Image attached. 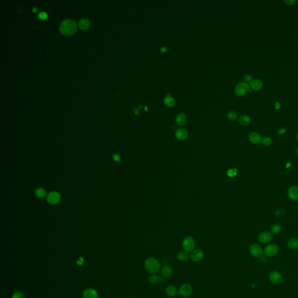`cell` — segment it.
I'll use <instances>...</instances> for the list:
<instances>
[{
	"mask_svg": "<svg viewBox=\"0 0 298 298\" xmlns=\"http://www.w3.org/2000/svg\"><path fill=\"white\" fill-rule=\"evenodd\" d=\"M193 291V289L192 286L189 284H182L179 289L178 294L179 295L187 298L190 296Z\"/></svg>",
	"mask_w": 298,
	"mask_h": 298,
	"instance_id": "5",
	"label": "cell"
},
{
	"mask_svg": "<svg viewBox=\"0 0 298 298\" xmlns=\"http://www.w3.org/2000/svg\"><path fill=\"white\" fill-rule=\"evenodd\" d=\"M250 86L251 89L253 90H259L263 87V83L260 80L258 79H253L250 83Z\"/></svg>",
	"mask_w": 298,
	"mask_h": 298,
	"instance_id": "18",
	"label": "cell"
},
{
	"mask_svg": "<svg viewBox=\"0 0 298 298\" xmlns=\"http://www.w3.org/2000/svg\"><path fill=\"white\" fill-rule=\"evenodd\" d=\"M61 200V196L59 194L55 192H52L50 193L47 197V201L52 204H55L58 203Z\"/></svg>",
	"mask_w": 298,
	"mask_h": 298,
	"instance_id": "10",
	"label": "cell"
},
{
	"mask_svg": "<svg viewBox=\"0 0 298 298\" xmlns=\"http://www.w3.org/2000/svg\"><path fill=\"white\" fill-rule=\"evenodd\" d=\"M281 230V225L278 224H274L271 229V233L273 234H278L280 232Z\"/></svg>",
	"mask_w": 298,
	"mask_h": 298,
	"instance_id": "26",
	"label": "cell"
},
{
	"mask_svg": "<svg viewBox=\"0 0 298 298\" xmlns=\"http://www.w3.org/2000/svg\"><path fill=\"white\" fill-rule=\"evenodd\" d=\"M76 25L72 19H66L63 21L59 26V30L61 33L67 36L74 34L76 31Z\"/></svg>",
	"mask_w": 298,
	"mask_h": 298,
	"instance_id": "1",
	"label": "cell"
},
{
	"mask_svg": "<svg viewBox=\"0 0 298 298\" xmlns=\"http://www.w3.org/2000/svg\"><path fill=\"white\" fill-rule=\"evenodd\" d=\"M249 90L250 89L248 84L245 82H241L238 83L235 86V93L236 95L238 96H243L245 95L247 92H249Z\"/></svg>",
	"mask_w": 298,
	"mask_h": 298,
	"instance_id": "3",
	"label": "cell"
},
{
	"mask_svg": "<svg viewBox=\"0 0 298 298\" xmlns=\"http://www.w3.org/2000/svg\"><path fill=\"white\" fill-rule=\"evenodd\" d=\"M145 269L150 274H156L161 269V264L159 261L154 258H147L144 263Z\"/></svg>",
	"mask_w": 298,
	"mask_h": 298,
	"instance_id": "2",
	"label": "cell"
},
{
	"mask_svg": "<svg viewBox=\"0 0 298 298\" xmlns=\"http://www.w3.org/2000/svg\"><path fill=\"white\" fill-rule=\"evenodd\" d=\"M227 117L230 120H235L238 118V114L235 111H229L227 114Z\"/></svg>",
	"mask_w": 298,
	"mask_h": 298,
	"instance_id": "28",
	"label": "cell"
},
{
	"mask_svg": "<svg viewBox=\"0 0 298 298\" xmlns=\"http://www.w3.org/2000/svg\"><path fill=\"white\" fill-rule=\"evenodd\" d=\"M166 294L169 296H174L178 294V289L174 285H168L166 289Z\"/></svg>",
	"mask_w": 298,
	"mask_h": 298,
	"instance_id": "19",
	"label": "cell"
},
{
	"mask_svg": "<svg viewBox=\"0 0 298 298\" xmlns=\"http://www.w3.org/2000/svg\"><path fill=\"white\" fill-rule=\"evenodd\" d=\"M285 132V129L284 128H282L279 131V133H284Z\"/></svg>",
	"mask_w": 298,
	"mask_h": 298,
	"instance_id": "36",
	"label": "cell"
},
{
	"mask_svg": "<svg viewBox=\"0 0 298 298\" xmlns=\"http://www.w3.org/2000/svg\"><path fill=\"white\" fill-rule=\"evenodd\" d=\"M279 250L278 246L274 244H271L266 247L264 249V254L267 257H273L276 255Z\"/></svg>",
	"mask_w": 298,
	"mask_h": 298,
	"instance_id": "6",
	"label": "cell"
},
{
	"mask_svg": "<svg viewBox=\"0 0 298 298\" xmlns=\"http://www.w3.org/2000/svg\"><path fill=\"white\" fill-rule=\"evenodd\" d=\"M182 247L187 252H190L195 249V242L194 239L191 236L186 237L182 242Z\"/></svg>",
	"mask_w": 298,
	"mask_h": 298,
	"instance_id": "4",
	"label": "cell"
},
{
	"mask_svg": "<svg viewBox=\"0 0 298 298\" xmlns=\"http://www.w3.org/2000/svg\"><path fill=\"white\" fill-rule=\"evenodd\" d=\"M83 298H98L97 293L92 288H87L83 292Z\"/></svg>",
	"mask_w": 298,
	"mask_h": 298,
	"instance_id": "15",
	"label": "cell"
},
{
	"mask_svg": "<svg viewBox=\"0 0 298 298\" xmlns=\"http://www.w3.org/2000/svg\"><path fill=\"white\" fill-rule=\"evenodd\" d=\"M239 122L243 126H247L251 122L250 118L246 115H242L239 118Z\"/></svg>",
	"mask_w": 298,
	"mask_h": 298,
	"instance_id": "20",
	"label": "cell"
},
{
	"mask_svg": "<svg viewBox=\"0 0 298 298\" xmlns=\"http://www.w3.org/2000/svg\"><path fill=\"white\" fill-rule=\"evenodd\" d=\"M269 279L272 283L275 284H280L283 282L282 276L277 271H273L269 273Z\"/></svg>",
	"mask_w": 298,
	"mask_h": 298,
	"instance_id": "7",
	"label": "cell"
},
{
	"mask_svg": "<svg viewBox=\"0 0 298 298\" xmlns=\"http://www.w3.org/2000/svg\"><path fill=\"white\" fill-rule=\"evenodd\" d=\"M164 104L166 106H167L168 107H170V108L172 107L175 103V100L174 99V98L171 97V96H170L168 94L166 95V97L164 98Z\"/></svg>",
	"mask_w": 298,
	"mask_h": 298,
	"instance_id": "24",
	"label": "cell"
},
{
	"mask_svg": "<svg viewBox=\"0 0 298 298\" xmlns=\"http://www.w3.org/2000/svg\"><path fill=\"white\" fill-rule=\"evenodd\" d=\"M284 2L287 4V6H291L294 5L296 2V0H285L284 1Z\"/></svg>",
	"mask_w": 298,
	"mask_h": 298,
	"instance_id": "32",
	"label": "cell"
},
{
	"mask_svg": "<svg viewBox=\"0 0 298 298\" xmlns=\"http://www.w3.org/2000/svg\"><path fill=\"white\" fill-rule=\"evenodd\" d=\"M12 298H24V295L23 293L19 291H17L15 292H13L12 295Z\"/></svg>",
	"mask_w": 298,
	"mask_h": 298,
	"instance_id": "30",
	"label": "cell"
},
{
	"mask_svg": "<svg viewBox=\"0 0 298 298\" xmlns=\"http://www.w3.org/2000/svg\"><path fill=\"white\" fill-rule=\"evenodd\" d=\"M148 281L150 284H155L156 282H162L164 281L162 276L159 275H151L148 278Z\"/></svg>",
	"mask_w": 298,
	"mask_h": 298,
	"instance_id": "22",
	"label": "cell"
},
{
	"mask_svg": "<svg viewBox=\"0 0 298 298\" xmlns=\"http://www.w3.org/2000/svg\"><path fill=\"white\" fill-rule=\"evenodd\" d=\"M250 252L255 258H260L263 254V249L258 244H253L250 247Z\"/></svg>",
	"mask_w": 298,
	"mask_h": 298,
	"instance_id": "9",
	"label": "cell"
},
{
	"mask_svg": "<svg viewBox=\"0 0 298 298\" xmlns=\"http://www.w3.org/2000/svg\"><path fill=\"white\" fill-rule=\"evenodd\" d=\"M188 131L184 128H179L175 133L176 138L178 140L181 141L185 140L188 137Z\"/></svg>",
	"mask_w": 298,
	"mask_h": 298,
	"instance_id": "13",
	"label": "cell"
},
{
	"mask_svg": "<svg viewBox=\"0 0 298 298\" xmlns=\"http://www.w3.org/2000/svg\"><path fill=\"white\" fill-rule=\"evenodd\" d=\"M288 247L291 249H296L298 248V239L292 238L288 241Z\"/></svg>",
	"mask_w": 298,
	"mask_h": 298,
	"instance_id": "23",
	"label": "cell"
},
{
	"mask_svg": "<svg viewBox=\"0 0 298 298\" xmlns=\"http://www.w3.org/2000/svg\"><path fill=\"white\" fill-rule=\"evenodd\" d=\"M296 153H297V155H298V147H297V148H296Z\"/></svg>",
	"mask_w": 298,
	"mask_h": 298,
	"instance_id": "38",
	"label": "cell"
},
{
	"mask_svg": "<svg viewBox=\"0 0 298 298\" xmlns=\"http://www.w3.org/2000/svg\"><path fill=\"white\" fill-rule=\"evenodd\" d=\"M296 138H297V140H298V134H297V136H296Z\"/></svg>",
	"mask_w": 298,
	"mask_h": 298,
	"instance_id": "39",
	"label": "cell"
},
{
	"mask_svg": "<svg viewBox=\"0 0 298 298\" xmlns=\"http://www.w3.org/2000/svg\"></svg>",
	"mask_w": 298,
	"mask_h": 298,
	"instance_id": "40",
	"label": "cell"
},
{
	"mask_svg": "<svg viewBox=\"0 0 298 298\" xmlns=\"http://www.w3.org/2000/svg\"><path fill=\"white\" fill-rule=\"evenodd\" d=\"M38 17H39L40 19L44 20V19H45L47 17V13H45V12H40V13L39 14Z\"/></svg>",
	"mask_w": 298,
	"mask_h": 298,
	"instance_id": "33",
	"label": "cell"
},
{
	"mask_svg": "<svg viewBox=\"0 0 298 298\" xmlns=\"http://www.w3.org/2000/svg\"><path fill=\"white\" fill-rule=\"evenodd\" d=\"M273 239V235L269 232H263L258 236V240L263 243H269Z\"/></svg>",
	"mask_w": 298,
	"mask_h": 298,
	"instance_id": "11",
	"label": "cell"
},
{
	"mask_svg": "<svg viewBox=\"0 0 298 298\" xmlns=\"http://www.w3.org/2000/svg\"><path fill=\"white\" fill-rule=\"evenodd\" d=\"M173 273V269L169 266H164L161 269V276L165 278L170 277L172 275Z\"/></svg>",
	"mask_w": 298,
	"mask_h": 298,
	"instance_id": "16",
	"label": "cell"
},
{
	"mask_svg": "<svg viewBox=\"0 0 298 298\" xmlns=\"http://www.w3.org/2000/svg\"><path fill=\"white\" fill-rule=\"evenodd\" d=\"M33 11L34 12L37 11V8H33Z\"/></svg>",
	"mask_w": 298,
	"mask_h": 298,
	"instance_id": "37",
	"label": "cell"
},
{
	"mask_svg": "<svg viewBox=\"0 0 298 298\" xmlns=\"http://www.w3.org/2000/svg\"><path fill=\"white\" fill-rule=\"evenodd\" d=\"M249 139L252 143L258 144L262 142V138L261 136L256 132H252L249 136Z\"/></svg>",
	"mask_w": 298,
	"mask_h": 298,
	"instance_id": "14",
	"label": "cell"
},
{
	"mask_svg": "<svg viewBox=\"0 0 298 298\" xmlns=\"http://www.w3.org/2000/svg\"><path fill=\"white\" fill-rule=\"evenodd\" d=\"M244 80H245V83H250V82L253 80L252 77L250 74H246L244 77Z\"/></svg>",
	"mask_w": 298,
	"mask_h": 298,
	"instance_id": "31",
	"label": "cell"
},
{
	"mask_svg": "<svg viewBox=\"0 0 298 298\" xmlns=\"http://www.w3.org/2000/svg\"><path fill=\"white\" fill-rule=\"evenodd\" d=\"M187 121V117L184 113H179L177 115L175 122L178 126H183Z\"/></svg>",
	"mask_w": 298,
	"mask_h": 298,
	"instance_id": "17",
	"label": "cell"
},
{
	"mask_svg": "<svg viewBox=\"0 0 298 298\" xmlns=\"http://www.w3.org/2000/svg\"><path fill=\"white\" fill-rule=\"evenodd\" d=\"M288 195L289 198L293 201H298V186H291L288 192Z\"/></svg>",
	"mask_w": 298,
	"mask_h": 298,
	"instance_id": "12",
	"label": "cell"
},
{
	"mask_svg": "<svg viewBox=\"0 0 298 298\" xmlns=\"http://www.w3.org/2000/svg\"><path fill=\"white\" fill-rule=\"evenodd\" d=\"M281 108V104L280 103L278 102H277L275 104V109H279Z\"/></svg>",
	"mask_w": 298,
	"mask_h": 298,
	"instance_id": "35",
	"label": "cell"
},
{
	"mask_svg": "<svg viewBox=\"0 0 298 298\" xmlns=\"http://www.w3.org/2000/svg\"><path fill=\"white\" fill-rule=\"evenodd\" d=\"M262 143L266 146H269L271 144V139L269 136H265L262 138Z\"/></svg>",
	"mask_w": 298,
	"mask_h": 298,
	"instance_id": "29",
	"label": "cell"
},
{
	"mask_svg": "<svg viewBox=\"0 0 298 298\" xmlns=\"http://www.w3.org/2000/svg\"><path fill=\"white\" fill-rule=\"evenodd\" d=\"M204 257V253L201 249L193 250L190 255V258L192 262H198L201 261Z\"/></svg>",
	"mask_w": 298,
	"mask_h": 298,
	"instance_id": "8",
	"label": "cell"
},
{
	"mask_svg": "<svg viewBox=\"0 0 298 298\" xmlns=\"http://www.w3.org/2000/svg\"><path fill=\"white\" fill-rule=\"evenodd\" d=\"M79 26L82 30H87L90 26V22L86 18L82 19L79 21Z\"/></svg>",
	"mask_w": 298,
	"mask_h": 298,
	"instance_id": "21",
	"label": "cell"
},
{
	"mask_svg": "<svg viewBox=\"0 0 298 298\" xmlns=\"http://www.w3.org/2000/svg\"><path fill=\"white\" fill-rule=\"evenodd\" d=\"M113 159H114V160L115 161H118V162H120V156H119V155H113Z\"/></svg>",
	"mask_w": 298,
	"mask_h": 298,
	"instance_id": "34",
	"label": "cell"
},
{
	"mask_svg": "<svg viewBox=\"0 0 298 298\" xmlns=\"http://www.w3.org/2000/svg\"><path fill=\"white\" fill-rule=\"evenodd\" d=\"M35 194H36L37 197H38L39 198H43L46 196V192L44 189L39 188V189H37L36 190Z\"/></svg>",
	"mask_w": 298,
	"mask_h": 298,
	"instance_id": "27",
	"label": "cell"
},
{
	"mask_svg": "<svg viewBox=\"0 0 298 298\" xmlns=\"http://www.w3.org/2000/svg\"><path fill=\"white\" fill-rule=\"evenodd\" d=\"M189 258H190V256L186 252L182 251V252L178 253L177 254V258L179 261H181V262H186V261L188 260Z\"/></svg>",
	"mask_w": 298,
	"mask_h": 298,
	"instance_id": "25",
	"label": "cell"
}]
</instances>
